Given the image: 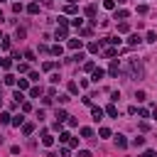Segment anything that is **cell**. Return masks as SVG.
I'll use <instances>...</instances> for the list:
<instances>
[{
	"label": "cell",
	"mask_w": 157,
	"mask_h": 157,
	"mask_svg": "<svg viewBox=\"0 0 157 157\" xmlns=\"http://www.w3.org/2000/svg\"><path fill=\"white\" fill-rule=\"evenodd\" d=\"M5 84H8V86H12V84H17V78H15L12 74H5Z\"/></svg>",
	"instance_id": "cell-19"
},
{
	"label": "cell",
	"mask_w": 157,
	"mask_h": 157,
	"mask_svg": "<svg viewBox=\"0 0 157 157\" xmlns=\"http://www.w3.org/2000/svg\"><path fill=\"white\" fill-rule=\"evenodd\" d=\"M78 157H91V152H88V150H81V152H78Z\"/></svg>",
	"instance_id": "cell-45"
},
{
	"label": "cell",
	"mask_w": 157,
	"mask_h": 157,
	"mask_svg": "<svg viewBox=\"0 0 157 157\" xmlns=\"http://www.w3.org/2000/svg\"><path fill=\"white\" fill-rule=\"evenodd\" d=\"M69 47L71 49H81V39H69Z\"/></svg>",
	"instance_id": "cell-17"
},
{
	"label": "cell",
	"mask_w": 157,
	"mask_h": 157,
	"mask_svg": "<svg viewBox=\"0 0 157 157\" xmlns=\"http://www.w3.org/2000/svg\"><path fill=\"white\" fill-rule=\"evenodd\" d=\"M103 8H106V10H113V8H115V0H103Z\"/></svg>",
	"instance_id": "cell-23"
},
{
	"label": "cell",
	"mask_w": 157,
	"mask_h": 157,
	"mask_svg": "<svg viewBox=\"0 0 157 157\" xmlns=\"http://www.w3.org/2000/svg\"><path fill=\"white\" fill-rule=\"evenodd\" d=\"M103 76H106V71H103V69H93V81H101Z\"/></svg>",
	"instance_id": "cell-9"
},
{
	"label": "cell",
	"mask_w": 157,
	"mask_h": 157,
	"mask_svg": "<svg viewBox=\"0 0 157 157\" xmlns=\"http://www.w3.org/2000/svg\"><path fill=\"white\" fill-rule=\"evenodd\" d=\"M140 157H157V155H155V150H147V152H145V155H140Z\"/></svg>",
	"instance_id": "cell-44"
},
{
	"label": "cell",
	"mask_w": 157,
	"mask_h": 157,
	"mask_svg": "<svg viewBox=\"0 0 157 157\" xmlns=\"http://www.w3.org/2000/svg\"><path fill=\"white\" fill-rule=\"evenodd\" d=\"M84 69H86V71H93V69H96V64H93V62H86V64H84Z\"/></svg>",
	"instance_id": "cell-38"
},
{
	"label": "cell",
	"mask_w": 157,
	"mask_h": 157,
	"mask_svg": "<svg viewBox=\"0 0 157 157\" xmlns=\"http://www.w3.org/2000/svg\"><path fill=\"white\" fill-rule=\"evenodd\" d=\"M152 118H155V120H157V106L152 108Z\"/></svg>",
	"instance_id": "cell-46"
},
{
	"label": "cell",
	"mask_w": 157,
	"mask_h": 157,
	"mask_svg": "<svg viewBox=\"0 0 157 157\" xmlns=\"http://www.w3.org/2000/svg\"><path fill=\"white\" fill-rule=\"evenodd\" d=\"M12 12H17V15H20V12H22V5H20V3H15V5H12Z\"/></svg>",
	"instance_id": "cell-41"
},
{
	"label": "cell",
	"mask_w": 157,
	"mask_h": 157,
	"mask_svg": "<svg viewBox=\"0 0 157 157\" xmlns=\"http://www.w3.org/2000/svg\"><path fill=\"white\" fill-rule=\"evenodd\" d=\"M123 74H128L130 78H143V76H145L143 64L137 62V59H128V66H125V71H123Z\"/></svg>",
	"instance_id": "cell-1"
},
{
	"label": "cell",
	"mask_w": 157,
	"mask_h": 157,
	"mask_svg": "<svg viewBox=\"0 0 157 157\" xmlns=\"http://www.w3.org/2000/svg\"><path fill=\"white\" fill-rule=\"evenodd\" d=\"M42 145H44V147H52V145H54V137H52V135H44V137H42Z\"/></svg>",
	"instance_id": "cell-11"
},
{
	"label": "cell",
	"mask_w": 157,
	"mask_h": 157,
	"mask_svg": "<svg viewBox=\"0 0 157 157\" xmlns=\"http://www.w3.org/2000/svg\"><path fill=\"white\" fill-rule=\"evenodd\" d=\"M91 113H93L96 120H101V118H103V108H98V106H93V108H91Z\"/></svg>",
	"instance_id": "cell-5"
},
{
	"label": "cell",
	"mask_w": 157,
	"mask_h": 157,
	"mask_svg": "<svg viewBox=\"0 0 157 157\" xmlns=\"http://www.w3.org/2000/svg\"><path fill=\"white\" fill-rule=\"evenodd\" d=\"M0 20H3V10H0Z\"/></svg>",
	"instance_id": "cell-47"
},
{
	"label": "cell",
	"mask_w": 157,
	"mask_h": 157,
	"mask_svg": "<svg viewBox=\"0 0 157 157\" xmlns=\"http://www.w3.org/2000/svg\"><path fill=\"white\" fill-rule=\"evenodd\" d=\"M115 54H118V49H113V47H111V49H106V52H103V56H108V59H113V56H115Z\"/></svg>",
	"instance_id": "cell-22"
},
{
	"label": "cell",
	"mask_w": 157,
	"mask_h": 157,
	"mask_svg": "<svg viewBox=\"0 0 157 157\" xmlns=\"http://www.w3.org/2000/svg\"><path fill=\"white\" fill-rule=\"evenodd\" d=\"M0 3H5V0H0Z\"/></svg>",
	"instance_id": "cell-48"
},
{
	"label": "cell",
	"mask_w": 157,
	"mask_h": 157,
	"mask_svg": "<svg viewBox=\"0 0 157 157\" xmlns=\"http://www.w3.org/2000/svg\"><path fill=\"white\" fill-rule=\"evenodd\" d=\"M54 118H56L59 123H62V120H69V115H66V111H56V115H54Z\"/></svg>",
	"instance_id": "cell-12"
},
{
	"label": "cell",
	"mask_w": 157,
	"mask_h": 157,
	"mask_svg": "<svg viewBox=\"0 0 157 157\" xmlns=\"http://www.w3.org/2000/svg\"><path fill=\"white\" fill-rule=\"evenodd\" d=\"M0 123H12V118H10V113H3V115H0Z\"/></svg>",
	"instance_id": "cell-25"
},
{
	"label": "cell",
	"mask_w": 157,
	"mask_h": 157,
	"mask_svg": "<svg viewBox=\"0 0 157 157\" xmlns=\"http://www.w3.org/2000/svg\"><path fill=\"white\" fill-rule=\"evenodd\" d=\"M0 103H3V101H0Z\"/></svg>",
	"instance_id": "cell-49"
},
{
	"label": "cell",
	"mask_w": 157,
	"mask_h": 157,
	"mask_svg": "<svg viewBox=\"0 0 157 157\" xmlns=\"http://www.w3.org/2000/svg\"><path fill=\"white\" fill-rule=\"evenodd\" d=\"M133 145H135V147H143V145H145V137H140V135L133 137Z\"/></svg>",
	"instance_id": "cell-16"
},
{
	"label": "cell",
	"mask_w": 157,
	"mask_h": 157,
	"mask_svg": "<svg viewBox=\"0 0 157 157\" xmlns=\"http://www.w3.org/2000/svg\"><path fill=\"white\" fill-rule=\"evenodd\" d=\"M135 98H137V101H145L147 96H145V91H137V93H135Z\"/></svg>",
	"instance_id": "cell-39"
},
{
	"label": "cell",
	"mask_w": 157,
	"mask_h": 157,
	"mask_svg": "<svg viewBox=\"0 0 157 157\" xmlns=\"http://www.w3.org/2000/svg\"><path fill=\"white\" fill-rule=\"evenodd\" d=\"M42 69H44V71H52V69H54V62H44Z\"/></svg>",
	"instance_id": "cell-32"
},
{
	"label": "cell",
	"mask_w": 157,
	"mask_h": 157,
	"mask_svg": "<svg viewBox=\"0 0 157 157\" xmlns=\"http://www.w3.org/2000/svg\"><path fill=\"white\" fill-rule=\"evenodd\" d=\"M106 42H111V44H120V37H106Z\"/></svg>",
	"instance_id": "cell-31"
},
{
	"label": "cell",
	"mask_w": 157,
	"mask_h": 157,
	"mask_svg": "<svg viewBox=\"0 0 157 157\" xmlns=\"http://www.w3.org/2000/svg\"><path fill=\"white\" fill-rule=\"evenodd\" d=\"M115 145H118V147H128V140H125V135H115Z\"/></svg>",
	"instance_id": "cell-4"
},
{
	"label": "cell",
	"mask_w": 157,
	"mask_h": 157,
	"mask_svg": "<svg viewBox=\"0 0 157 157\" xmlns=\"http://www.w3.org/2000/svg\"><path fill=\"white\" fill-rule=\"evenodd\" d=\"M81 135H84V137H93V130H91V128H81Z\"/></svg>",
	"instance_id": "cell-28"
},
{
	"label": "cell",
	"mask_w": 157,
	"mask_h": 157,
	"mask_svg": "<svg viewBox=\"0 0 157 157\" xmlns=\"http://www.w3.org/2000/svg\"><path fill=\"white\" fill-rule=\"evenodd\" d=\"M140 42H143V39H140V34H130V37H128V44H130V47H137Z\"/></svg>",
	"instance_id": "cell-2"
},
{
	"label": "cell",
	"mask_w": 157,
	"mask_h": 157,
	"mask_svg": "<svg viewBox=\"0 0 157 157\" xmlns=\"http://www.w3.org/2000/svg\"><path fill=\"white\" fill-rule=\"evenodd\" d=\"M106 113H108V115H111V118H118V108H115V106H113V103H111V106H108V108H106Z\"/></svg>",
	"instance_id": "cell-14"
},
{
	"label": "cell",
	"mask_w": 157,
	"mask_h": 157,
	"mask_svg": "<svg viewBox=\"0 0 157 157\" xmlns=\"http://www.w3.org/2000/svg\"><path fill=\"white\" fill-rule=\"evenodd\" d=\"M10 66H12L10 59H0V69H10Z\"/></svg>",
	"instance_id": "cell-21"
},
{
	"label": "cell",
	"mask_w": 157,
	"mask_h": 157,
	"mask_svg": "<svg viewBox=\"0 0 157 157\" xmlns=\"http://www.w3.org/2000/svg\"><path fill=\"white\" fill-rule=\"evenodd\" d=\"M22 111L27 113V111H32V103H27V101H22Z\"/></svg>",
	"instance_id": "cell-43"
},
{
	"label": "cell",
	"mask_w": 157,
	"mask_h": 157,
	"mask_svg": "<svg viewBox=\"0 0 157 157\" xmlns=\"http://www.w3.org/2000/svg\"><path fill=\"white\" fill-rule=\"evenodd\" d=\"M69 140H71L69 133H62V135H59V143H69Z\"/></svg>",
	"instance_id": "cell-26"
},
{
	"label": "cell",
	"mask_w": 157,
	"mask_h": 157,
	"mask_svg": "<svg viewBox=\"0 0 157 157\" xmlns=\"http://www.w3.org/2000/svg\"><path fill=\"white\" fill-rule=\"evenodd\" d=\"M17 86H20V91H27V88H30V84H27V78H20V81H17Z\"/></svg>",
	"instance_id": "cell-18"
},
{
	"label": "cell",
	"mask_w": 157,
	"mask_h": 157,
	"mask_svg": "<svg viewBox=\"0 0 157 157\" xmlns=\"http://www.w3.org/2000/svg\"><path fill=\"white\" fill-rule=\"evenodd\" d=\"M27 12H30V15H37V12H39V5H37V3H30V5H27Z\"/></svg>",
	"instance_id": "cell-13"
},
{
	"label": "cell",
	"mask_w": 157,
	"mask_h": 157,
	"mask_svg": "<svg viewBox=\"0 0 157 157\" xmlns=\"http://www.w3.org/2000/svg\"><path fill=\"white\" fill-rule=\"evenodd\" d=\"M118 71H120V66H118V62L113 59V64H111V69H108V74L111 76H118Z\"/></svg>",
	"instance_id": "cell-7"
},
{
	"label": "cell",
	"mask_w": 157,
	"mask_h": 157,
	"mask_svg": "<svg viewBox=\"0 0 157 157\" xmlns=\"http://www.w3.org/2000/svg\"><path fill=\"white\" fill-rule=\"evenodd\" d=\"M17 71H20V74H27L30 66H27V64H17Z\"/></svg>",
	"instance_id": "cell-29"
},
{
	"label": "cell",
	"mask_w": 157,
	"mask_h": 157,
	"mask_svg": "<svg viewBox=\"0 0 157 157\" xmlns=\"http://www.w3.org/2000/svg\"><path fill=\"white\" fill-rule=\"evenodd\" d=\"M98 135H101V137H111V130H108V128H101V130H98Z\"/></svg>",
	"instance_id": "cell-30"
},
{
	"label": "cell",
	"mask_w": 157,
	"mask_h": 157,
	"mask_svg": "<svg viewBox=\"0 0 157 157\" xmlns=\"http://www.w3.org/2000/svg\"><path fill=\"white\" fill-rule=\"evenodd\" d=\"M15 101H17V103H22V101H25V98H22V91H15Z\"/></svg>",
	"instance_id": "cell-37"
},
{
	"label": "cell",
	"mask_w": 157,
	"mask_h": 157,
	"mask_svg": "<svg viewBox=\"0 0 157 157\" xmlns=\"http://www.w3.org/2000/svg\"><path fill=\"white\" fill-rule=\"evenodd\" d=\"M0 47H3V49H10V39L3 37V39H0Z\"/></svg>",
	"instance_id": "cell-34"
},
{
	"label": "cell",
	"mask_w": 157,
	"mask_h": 157,
	"mask_svg": "<svg viewBox=\"0 0 157 157\" xmlns=\"http://www.w3.org/2000/svg\"><path fill=\"white\" fill-rule=\"evenodd\" d=\"M15 34H17V37H20V39H22V37H25V34H27V30H25V27H17V32H15Z\"/></svg>",
	"instance_id": "cell-35"
},
{
	"label": "cell",
	"mask_w": 157,
	"mask_h": 157,
	"mask_svg": "<svg viewBox=\"0 0 157 157\" xmlns=\"http://www.w3.org/2000/svg\"><path fill=\"white\" fill-rule=\"evenodd\" d=\"M98 47H101V44H96V42H91V44H88V52H98Z\"/></svg>",
	"instance_id": "cell-42"
},
{
	"label": "cell",
	"mask_w": 157,
	"mask_h": 157,
	"mask_svg": "<svg viewBox=\"0 0 157 157\" xmlns=\"http://www.w3.org/2000/svg\"><path fill=\"white\" fill-rule=\"evenodd\" d=\"M66 34H69L66 32V25H62V27L56 30V39H66Z\"/></svg>",
	"instance_id": "cell-6"
},
{
	"label": "cell",
	"mask_w": 157,
	"mask_h": 157,
	"mask_svg": "<svg viewBox=\"0 0 157 157\" xmlns=\"http://www.w3.org/2000/svg\"><path fill=\"white\" fill-rule=\"evenodd\" d=\"M64 12H69V15H74V12H76V5H74V3H69V5L64 8Z\"/></svg>",
	"instance_id": "cell-27"
},
{
	"label": "cell",
	"mask_w": 157,
	"mask_h": 157,
	"mask_svg": "<svg viewBox=\"0 0 157 157\" xmlns=\"http://www.w3.org/2000/svg\"><path fill=\"white\" fill-rule=\"evenodd\" d=\"M86 15L91 17V22H93V25L98 22V20H93V17H96V5H88V8H86Z\"/></svg>",
	"instance_id": "cell-3"
},
{
	"label": "cell",
	"mask_w": 157,
	"mask_h": 157,
	"mask_svg": "<svg viewBox=\"0 0 157 157\" xmlns=\"http://www.w3.org/2000/svg\"><path fill=\"white\" fill-rule=\"evenodd\" d=\"M130 27H128V22H120V25H118V32H128Z\"/></svg>",
	"instance_id": "cell-36"
},
{
	"label": "cell",
	"mask_w": 157,
	"mask_h": 157,
	"mask_svg": "<svg viewBox=\"0 0 157 157\" xmlns=\"http://www.w3.org/2000/svg\"><path fill=\"white\" fill-rule=\"evenodd\" d=\"M39 93H42V88H39V86H34V88H30V96H32V98H37Z\"/></svg>",
	"instance_id": "cell-24"
},
{
	"label": "cell",
	"mask_w": 157,
	"mask_h": 157,
	"mask_svg": "<svg viewBox=\"0 0 157 157\" xmlns=\"http://www.w3.org/2000/svg\"><path fill=\"white\" fill-rule=\"evenodd\" d=\"M128 15H130L128 10H118V12H115V17H118V20H128Z\"/></svg>",
	"instance_id": "cell-20"
},
{
	"label": "cell",
	"mask_w": 157,
	"mask_h": 157,
	"mask_svg": "<svg viewBox=\"0 0 157 157\" xmlns=\"http://www.w3.org/2000/svg\"><path fill=\"white\" fill-rule=\"evenodd\" d=\"M69 93H78V84L71 81V84H69Z\"/></svg>",
	"instance_id": "cell-33"
},
{
	"label": "cell",
	"mask_w": 157,
	"mask_h": 157,
	"mask_svg": "<svg viewBox=\"0 0 157 157\" xmlns=\"http://www.w3.org/2000/svg\"><path fill=\"white\" fill-rule=\"evenodd\" d=\"M12 125H17V128H20V125H25V115H22V113L15 115V118H12Z\"/></svg>",
	"instance_id": "cell-8"
},
{
	"label": "cell",
	"mask_w": 157,
	"mask_h": 157,
	"mask_svg": "<svg viewBox=\"0 0 157 157\" xmlns=\"http://www.w3.org/2000/svg\"><path fill=\"white\" fill-rule=\"evenodd\" d=\"M49 52H52L54 56H62V52H64V47H62V44H54V47H52Z\"/></svg>",
	"instance_id": "cell-10"
},
{
	"label": "cell",
	"mask_w": 157,
	"mask_h": 157,
	"mask_svg": "<svg viewBox=\"0 0 157 157\" xmlns=\"http://www.w3.org/2000/svg\"><path fill=\"white\" fill-rule=\"evenodd\" d=\"M32 130H34V123H25V125H22V133H25V135H32Z\"/></svg>",
	"instance_id": "cell-15"
},
{
	"label": "cell",
	"mask_w": 157,
	"mask_h": 157,
	"mask_svg": "<svg viewBox=\"0 0 157 157\" xmlns=\"http://www.w3.org/2000/svg\"><path fill=\"white\" fill-rule=\"evenodd\" d=\"M147 42H157V34L155 32H147Z\"/></svg>",
	"instance_id": "cell-40"
}]
</instances>
